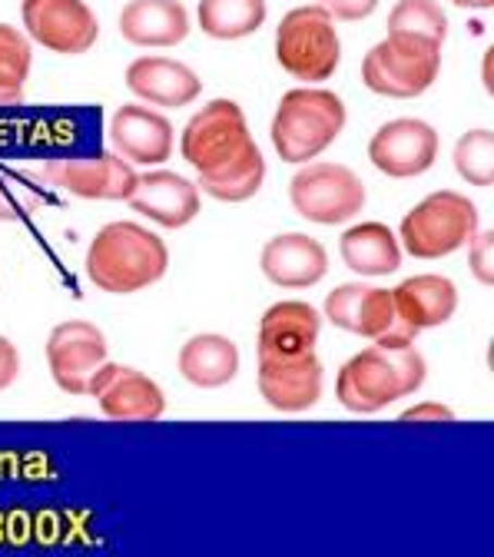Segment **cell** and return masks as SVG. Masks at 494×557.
<instances>
[{"label": "cell", "instance_id": "obj_28", "mask_svg": "<svg viewBox=\"0 0 494 557\" xmlns=\"http://www.w3.org/2000/svg\"><path fill=\"white\" fill-rule=\"evenodd\" d=\"M388 34H415V37L445 44L448 17L435 0H398L388 14Z\"/></svg>", "mask_w": 494, "mask_h": 557}, {"label": "cell", "instance_id": "obj_24", "mask_svg": "<svg viewBox=\"0 0 494 557\" xmlns=\"http://www.w3.org/2000/svg\"><path fill=\"white\" fill-rule=\"evenodd\" d=\"M338 256L356 275H388L402 265L398 236L385 223H359L342 233Z\"/></svg>", "mask_w": 494, "mask_h": 557}, {"label": "cell", "instance_id": "obj_4", "mask_svg": "<svg viewBox=\"0 0 494 557\" xmlns=\"http://www.w3.org/2000/svg\"><path fill=\"white\" fill-rule=\"evenodd\" d=\"M442 74V44L415 37V34H388L375 44L362 60V84L392 100H411L425 94Z\"/></svg>", "mask_w": 494, "mask_h": 557}, {"label": "cell", "instance_id": "obj_8", "mask_svg": "<svg viewBox=\"0 0 494 557\" xmlns=\"http://www.w3.org/2000/svg\"><path fill=\"white\" fill-rule=\"evenodd\" d=\"M325 319L351 335H362L375 345L398 348L415 345L418 332L398 315L392 289H372L362 283H345L325 296Z\"/></svg>", "mask_w": 494, "mask_h": 557}, {"label": "cell", "instance_id": "obj_22", "mask_svg": "<svg viewBox=\"0 0 494 557\" xmlns=\"http://www.w3.org/2000/svg\"><path fill=\"white\" fill-rule=\"evenodd\" d=\"M398 315L415 329V332H425V329H439L445 325L455 309H458V289L448 275H411L398 289H392Z\"/></svg>", "mask_w": 494, "mask_h": 557}, {"label": "cell", "instance_id": "obj_2", "mask_svg": "<svg viewBox=\"0 0 494 557\" xmlns=\"http://www.w3.org/2000/svg\"><path fill=\"white\" fill-rule=\"evenodd\" d=\"M425 372H429L425 356L415 345H398V348L369 345L342 366L335 379V395L348 411L375 414L392 401L415 395L425 385Z\"/></svg>", "mask_w": 494, "mask_h": 557}, {"label": "cell", "instance_id": "obj_19", "mask_svg": "<svg viewBox=\"0 0 494 557\" xmlns=\"http://www.w3.org/2000/svg\"><path fill=\"white\" fill-rule=\"evenodd\" d=\"M322 315L309 302H275L259 322V359H299L316 352Z\"/></svg>", "mask_w": 494, "mask_h": 557}, {"label": "cell", "instance_id": "obj_9", "mask_svg": "<svg viewBox=\"0 0 494 557\" xmlns=\"http://www.w3.org/2000/svg\"><path fill=\"white\" fill-rule=\"evenodd\" d=\"M293 209L319 226H338L366 209V183L342 163H302L289 183Z\"/></svg>", "mask_w": 494, "mask_h": 557}, {"label": "cell", "instance_id": "obj_31", "mask_svg": "<svg viewBox=\"0 0 494 557\" xmlns=\"http://www.w3.org/2000/svg\"><path fill=\"white\" fill-rule=\"evenodd\" d=\"M332 21H366L375 14L382 0H316Z\"/></svg>", "mask_w": 494, "mask_h": 557}, {"label": "cell", "instance_id": "obj_17", "mask_svg": "<svg viewBox=\"0 0 494 557\" xmlns=\"http://www.w3.org/2000/svg\"><path fill=\"white\" fill-rule=\"evenodd\" d=\"M259 395L275 411H306L322 398L325 372L316 352L299 359H259Z\"/></svg>", "mask_w": 494, "mask_h": 557}, {"label": "cell", "instance_id": "obj_16", "mask_svg": "<svg viewBox=\"0 0 494 557\" xmlns=\"http://www.w3.org/2000/svg\"><path fill=\"white\" fill-rule=\"evenodd\" d=\"M126 202L133 206V213L163 230H183L199 216V186L173 170H153L136 176Z\"/></svg>", "mask_w": 494, "mask_h": 557}, {"label": "cell", "instance_id": "obj_23", "mask_svg": "<svg viewBox=\"0 0 494 557\" xmlns=\"http://www.w3.org/2000/svg\"><path fill=\"white\" fill-rule=\"evenodd\" d=\"M239 372V348L233 338L202 332L180 348V375L196 388H223Z\"/></svg>", "mask_w": 494, "mask_h": 557}, {"label": "cell", "instance_id": "obj_3", "mask_svg": "<svg viewBox=\"0 0 494 557\" xmlns=\"http://www.w3.org/2000/svg\"><path fill=\"white\" fill-rule=\"evenodd\" d=\"M345 120L348 113L338 94L325 87H296L282 94L269 136L282 160L302 166L335 144L345 129Z\"/></svg>", "mask_w": 494, "mask_h": 557}, {"label": "cell", "instance_id": "obj_11", "mask_svg": "<svg viewBox=\"0 0 494 557\" xmlns=\"http://www.w3.org/2000/svg\"><path fill=\"white\" fill-rule=\"evenodd\" d=\"M21 17L30 44L50 53L81 57L100 40V21L87 0H24Z\"/></svg>", "mask_w": 494, "mask_h": 557}, {"label": "cell", "instance_id": "obj_34", "mask_svg": "<svg viewBox=\"0 0 494 557\" xmlns=\"http://www.w3.org/2000/svg\"><path fill=\"white\" fill-rule=\"evenodd\" d=\"M402 422H455V411L439 401H425L402 411Z\"/></svg>", "mask_w": 494, "mask_h": 557}, {"label": "cell", "instance_id": "obj_18", "mask_svg": "<svg viewBox=\"0 0 494 557\" xmlns=\"http://www.w3.org/2000/svg\"><path fill=\"white\" fill-rule=\"evenodd\" d=\"M262 275L282 289H309L329 272V252L306 233H282L262 246Z\"/></svg>", "mask_w": 494, "mask_h": 557}, {"label": "cell", "instance_id": "obj_7", "mask_svg": "<svg viewBox=\"0 0 494 557\" xmlns=\"http://www.w3.org/2000/svg\"><path fill=\"white\" fill-rule=\"evenodd\" d=\"M275 60L289 77L309 87L329 81L342 60L335 21L319 4L289 11L275 30Z\"/></svg>", "mask_w": 494, "mask_h": 557}, {"label": "cell", "instance_id": "obj_32", "mask_svg": "<svg viewBox=\"0 0 494 557\" xmlns=\"http://www.w3.org/2000/svg\"><path fill=\"white\" fill-rule=\"evenodd\" d=\"M37 209V196L21 199V193L14 196V186L0 183V220H24Z\"/></svg>", "mask_w": 494, "mask_h": 557}, {"label": "cell", "instance_id": "obj_21", "mask_svg": "<svg viewBox=\"0 0 494 557\" xmlns=\"http://www.w3.org/2000/svg\"><path fill=\"white\" fill-rule=\"evenodd\" d=\"M189 34V11L180 0H129L120 11V37L133 47H176Z\"/></svg>", "mask_w": 494, "mask_h": 557}, {"label": "cell", "instance_id": "obj_26", "mask_svg": "<svg viewBox=\"0 0 494 557\" xmlns=\"http://www.w3.org/2000/svg\"><path fill=\"white\" fill-rule=\"evenodd\" d=\"M34 47L30 37L11 24H0V107H21L30 81Z\"/></svg>", "mask_w": 494, "mask_h": 557}, {"label": "cell", "instance_id": "obj_12", "mask_svg": "<svg viewBox=\"0 0 494 557\" xmlns=\"http://www.w3.org/2000/svg\"><path fill=\"white\" fill-rule=\"evenodd\" d=\"M369 160L379 173L392 180H411L429 173L439 160V133L432 123L402 116L375 129L369 144Z\"/></svg>", "mask_w": 494, "mask_h": 557}, {"label": "cell", "instance_id": "obj_29", "mask_svg": "<svg viewBox=\"0 0 494 557\" xmlns=\"http://www.w3.org/2000/svg\"><path fill=\"white\" fill-rule=\"evenodd\" d=\"M455 170L468 186H491L494 183V133L471 129L455 144Z\"/></svg>", "mask_w": 494, "mask_h": 557}, {"label": "cell", "instance_id": "obj_35", "mask_svg": "<svg viewBox=\"0 0 494 557\" xmlns=\"http://www.w3.org/2000/svg\"><path fill=\"white\" fill-rule=\"evenodd\" d=\"M455 8H465V11H487L494 8V0H452Z\"/></svg>", "mask_w": 494, "mask_h": 557}, {"label": "cell", "instance_id": "obj_15", "mask_svg": "<svg viewBox=\"0 0 494 557\" xmlns=\"http://www.w3.org/2000/svg\"><path fill=\"white\" fill-rule=\"evenodd\" d=\"M110 144L113 153L123 157L126 163H139V166H160L173 157V123L153 110V107H120L110 116Z\"/></svg>", "mask_w": 494, "mask_h": 557}, {"label": "cell", "instance_id": "obj_20", "mask_svg": "<svg viewBox=\"0 0 494 557\" xmlns=\"http://www.w3.org/2000/svg\"><path fill=\"white\" fill-rule=\"evenodd\" d=\"M126 87L150 107H189L202 94V81L170 57H136L126 66Z\"/></svg>", "mask_w": 494, "mask_h": 557}, {"label": "cell", "instance_id": "obj_30", "mask_svg": "<svg viewBox=\"0 0 494 557\" xmlns=\"http://www.w3.org/2000/svg\"><path fill=\"white\" fill-rule=\"evenodd\" d=\"M471 272L481 286H494V233H474L468 243Z\"/></svg>", "mask_w": 494, "mask_h": 557}, {"label": "cell", "instance_id": "obj_25", "mask_svg": "<svg viewBox=\"0 0 494 557\" xmlns=\"http://www.w3.org/2000/svg\"><path fill=\"white\" fill-rule=\"evenodd\" d=\"M265 0H199V30L213 40H243L265 24Z\"/></svg>", "mask_w": 494, "mask_h": 557}, {"label": "cell", "instance_id": "obj_5", "mask_svg": "<svg viewBox=\"0 0 494 557\" xmlns=\"http://www.w3.org/2000/svg\"><path fill=\"white\" fill-rule=\"evenodd\" d=\"M478 233V206L455 189H439L405 213L398 246L415 259H442L471 243Z\"/></svg>", "mask_w": 494, "mask_h": 557}, {"label": "cell", "instance_id": "obj_1", "mask_svg": "<svg viewBox=\"0 0 494 557\" xmlns=\"http://www.w3.org/2000/svg\"><path fill=\"white\" fill-rule=\"evenodd\" d=\"M87 278L110 296H133L166 275V243L139 223H107L87 249Z\"/></svg>", "mask_w": 494, "mask_h": 557}, {"label": "cell", "instance_id": "obj_10", "mask_svg": "<svg viewBox=\"0 0 494 557\" xmlns=\"http://www.w3.org/2000/svg\"><path fill=\"white\" fill-rule=\"evenodd\" d=\"M40 176L77 199H129L136 186V170L116 153H66L40 166Z\"/></svg>", "mask_w": 494, "mask_h": 557}, {"label": "cell", "instance_id": "obj_13", "mask_svg": "<svg viewBox=\"0 0 494 557\" xmlns=\"http://www.w3.org/2000/svg\"><path fill=\"white\" fill-rule=\"evenodd\" d=\"M107 362V335L84 319L60 322L47 338V366L60 392L87 395L94 372Z\"/></svg>", "mask_w": 494, "mask_h": 557}, {"label": "cell", "instance_id": "obj_27", "mask_svg": "<svg viewBox=\"0 0 494 557\" xmlns=\"http://www.w3.org/2000/svg\"><path fill=\"white\" fill-rule=\"evenodd\" d=\"M265 183V160H262V150L252 147L246 157H239L233 166H226L223 173H213V176H199L196 186L213 196L220 202H246L252 199Z\"/></svg>", "mask_w": 494, "mask_h": 557}, {"label": "cell", "instance_id": "obj_14", "mask_svg": "<svg viewBox=\"0 0 494 557\" xmlns=\"http://www.w3.org/2000/svg\"><path fill=\"white\" fill-rule=\"evenodd\" d=\"M87 395H94L100 411L116 422H157L166 411V395L150 375L113 366L110 359L94 372Z\"/></svg>", "mask_w": 494, "mask_h": 557}, {"label": "cell", "instance_id": "obj_33", "mask_svg": "<svg viewBox=\"0 0 494 557\" xmlns=\"http://www.w3.org/2000/svg\"><path fill=\"white\" fill-rule=\"evenodd\" d=\"M21 375V356H17V345L11 338L0 335V392L11 388Z\"/></svg>", "mask_w": 494, "mask_h": 557}, {"label": "cell", "instance_id": "obj_6", "mask_svg": "<svg viewBox=\"0 0 494 557\" xmlns=\"http://www.w3.org/2000/svg\"><path fill=\"white\" fill-rule=\"evenodd\" d=\"M252 147L256 139L236 100H209L199 113L189 116L180 136V153L196 170V176L223 173Z\"/></svg>", "mask_w": 494, "mask_h": 557}]
</instances>
